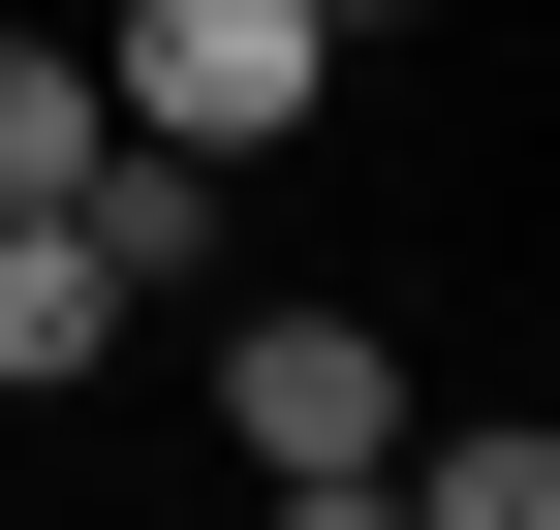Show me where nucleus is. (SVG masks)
I'll use <instances>...</instances> for the list:
<instances>
[{"mask_svg":"<svg viewBox=\"0 0 560 530\" xmlns=\"http://www.w3.org/2000/svg\"><path fill=\"white\" fill-rule=\"evenodd\" d=\"M312 0H125V32H94V94L125 125H156V157H280V125H312Z\"/></svg>","mask_w":560,"mask_h":530,"instance_id":"obj_1","label":"nucleus"},{"mask_svg":"<svg viewBox=\"0 0 560 530\" xmlns=\"http://www.w3.org/2000/svg\"><path fill=\"white\" fill-rule=\"evenodd\" d=\"M219 437H249L280 499H374V437H405V344H374V312H249V344H219Z\"/></svg>","mask_w":560,"mask_h":530,"instance_id":"obj_2","label":"nucleus"},{"mask_svg":"<svg viewBox=\"0 0 560 530\" xmlns=\"http://www.w3.org/2000/svg\"><path fill=\"white\" fill-rule=\"evenodd\" d=\"M94 344H125V281H94V219L32 187V219H0V406H62Z\"/></svg>","mask_w":560,"mask_h":530,"instance_id":"obj_3","label":"nucleus"},{"mask_svg":"<svg viewBox=\"0 0 560 530\" xmlns=\"http://www.w3.org/2000/svg\"><path fill=\"white\" fill-rule=\"evenodd\" d=\"M94 125H125L94 62H62V32H0V219H32V187H94Z\"/></svg>","mask_w":560,"mask_h":530,"instance_id":"obj_4","label":"nucleus"},{"mask_svg":"<svg viewBox=\"0 0 560 530\" xmlns=\"http://www.w3.org/2000/svg\"><path fill=\"white\" fill-rule=\"evenodd\" d=\"M312 32H405V0H312Z\"/></svg>","mask_w":560,"mask_h":530,"instance_id":"obj_5","label":"nucleus"}]
</instances>
